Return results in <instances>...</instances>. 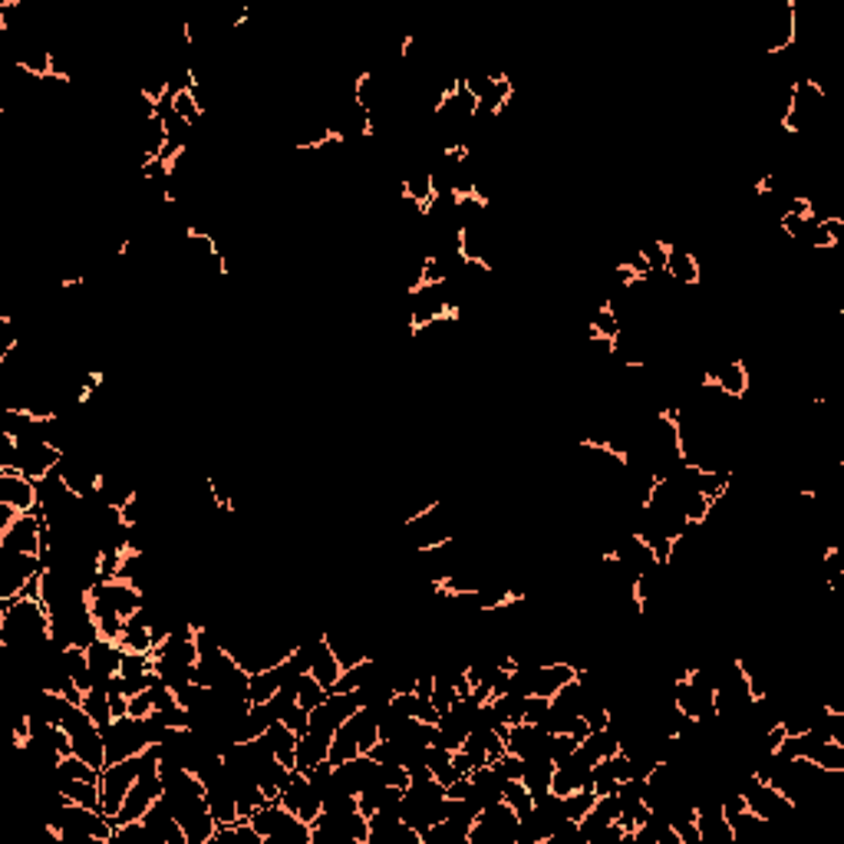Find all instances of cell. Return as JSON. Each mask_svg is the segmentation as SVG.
Masks as SVG:
<instances>
[{"instance_id":"cell-1","label":"cell","mask_w":844,"mask_h":844,"mask_svg":"<svg viewBox=\"0 0 844 844\" xmlns=\"http://www.w3.org/2000/svg\"><path fill=\"white\" fill-rule=\"evenodd\" d=\"M50 607L40 600H0V647L17 659L30 657L50 640Z\"/></svg>"},{"instance_id":"cell-2","label":"cell","mask_w":844,"mask_h":844,"mask_svg":"<svg viewBox=\"0 0 844 844\" xmlns=\"http://www.w3.org/2000/svg\"><path fill=\"white\" fill-rule=\"evenodd\" d=\"M248 821H251L254 831H258L264 841H278V844H311L313 841L311 821H304L301 815H294V811L284 808L280 802L261 805Z\"/></svg>"},{"instance_id":"cell-3","label":"cell","mask_w":844,"mask_h":844,"mask_svg":"<svg viewBox=\"0 0 844 844\" xmlns=\"http://www.w3.org/2000/svg\"><path fill=\"white\" fill-rule=\"evenodd\" d=\"M142 775V752L139 755H129L122 762H112V765L102 768L100 775V802H102V815L106 818H116L126 795L132 792L135 778Z\"/></svg>"},{"instance_id":"cell-4","label":"cell","mask_w":844,"mask_h":844,"mask_svg":"<svg viewBox=\"0 0 844 844\" xmlns=\"http://www.w3.org/2000/svg\"><path fill=\"white\" fill-rule=\"evenodd\" d=\"M59 726L69 733V739H73V752H77L79 759H86L93 768H100V772L106 768V733L96 726L93 719L86 716L83 706H69Z\"/></svg>"},{"instance_id":"cell-5","label":"cell","mask_w":844,"mask_h":844,"mask_svg":"<svg viewBox=\"0 0 844 844\" xmlns=\"http://www.w3.org/2000/svg\"><path fill=\"white\" fill-rule=\"evenodd\" d=\"M43 508L37 505L34 512H24L17 522L10 524L7 532H0V551H14V554H40L43 551Z\"/></svg>"},{"instance_id":"cell-6","label":"cell","mask_w":844,"mask_h":844,"mask_svg":"<svg viewBox=\"0 0 844 844\" xmlns=\"http://www.w3.org/2000/svg\"><path fill=\"white\" fill-rule=\"evenodd\" d=\"M47 571L40 554H14V551H0V600L20 597L30 577Z\"/></svg>"},{"instance_id":"cell-7","label":"cell","mask_w":844,"mask_h":844,"mask_svg":"<svg viewBox=\"0 0 844 844\" xmlns=\"http://www.w3.org/2000/svg\"><path fill=\"white\" fill-rule=\"evenodd\" d=\"M581 667L567 663V659H544V663H534L528 667V680H532V696H544V700H554L557 692L564 690L571 680H577Z\"/></svg>"},{"instance_id":"cell-8","label":"cell","mask_w":844,"mask_h":844,"mask_svg":"<svg viewBox=\"0 0 844 844\" xmlns=\"http://www.w3.org/2000/svg\"><path fill=\"white\" fill-rule=\"evenodd\" d=\"M702 386L719 389V393L729 399H743L752 386V376H749V370H745L743 360H726V364H719L716 370H706Z\"/></svg>"},{"instance_id":"cell-9","label":"cell","mask_w":844,"mask_h":844,"mask_svg":"<svg viewBox=\"0 0 844 844\" xmlns=\"http://www.w3.org/2000/svg\"><path fill=\"white\" fill-rule=\"evenodd\" d=\"M0 501L14 505L17 512H34V508L40 505L37 481L26 479L17 469H0Z\"/></svg>"},{"instance_id":"cell-10","label":"cell","mask_w":844,"mask_h":844,"mask_svg":"<svg viewBox=\"0 0 844 844\" xmlns=\"http://www.w3.org/2000/svg\"><path fill=\"white\" fill-rule=\"evenodd\" d=\"M86 653H90V670H93L100 686L110 683L112 676L119 673V667H122V650H119V643L106 640V637H96V640L86 647Z\"/></svg>"},{"instance_id":"cell-11","label":"cell","mask_w":844,"mask_h":844,"mask_svg":"<svg viewBox=\"0 0 844 844\" xmlns=\"http://www.w3.org/2000/svg\"><path fill=\"white\" fill-rule=\"evenodd\" d=\"M667 278L673 280V284H683V288H696L702 280V268H700V258L690 251V248L683 245H673L670 241V251H667Z\"/></svg>"},{"instance_id":"cell-12","label":"cell","mask_w":844,"mask_h":844,"mask_svg":"<svg viewBox=\"0 0 844 844\" xmlns=\"http://www.w3.org/2000/svg\"><path fill=\"white\" fill-rule=\"evenodd\" d=\"M795 24H798V7H795L792 0H788V4H782V7H778L775 24L768 26V30H772V37L765 40V53H786V50H792L795 40H798V30H795Z\"/></svg>"},{"instance_id":"cell-13","label":"cell","mask_w":844,"mask_h":844,"mask_svg":"<svg viewBox=\"0 0 844 844\" xmlns=\"http://www.w3.org/2000/svg\"><path fill=\"white\" fill-rule=\"evenodd\" d=\"M311 673L317 676V683L323 686V690H333L337 686V680L343 676V667H340V659L330 653L327 640H323V633L313 640V659H311Z\"/></svg>"},{"instance_id":"cell-14","label":"cell","mask_w":844,"mask_h":844,"mask_svg":"<svg viewBox=\"0 0 844 844\" xmlns=\"http://www.w3.org/2000/svg\"><path fill=\"white\" fill-rule=\"evenodd\" d=\"M551 775H554V762L548 759V755H534V759H524V788L532 792V798L538 802V798H544V795H551Z\"/></svg>"},{"instance_id":"cell-15","label":"cell","mask_w":844,"mask_h":844,"mask_svg":"<svg viewBox=\"0 0 844 844\" xmlns=\"http://www.w3.org/2000/svg\"><path fill=\"white\" fill-rule=\"evenodd\" d=\"M264 739H268L270 752H274V759L284 762L288 768H294V762H297V733L288 726V723L274 719V723L268 726V733H264Z\"/></svg>"},{"instance_id":"cell-16","label":"cell","mask_w":844,"mask_h":844,"mask_svg":"<svg viewBox=\"0 0 844 844\" xmlns=\"http://www.w3.org/2000/svg\"><path fill=\"white\" fill-rule=\"evenodd\" d=\"M327 752H330V739H323V735H313V733L297 735V762H294V768L307 775L313 765L327 762Z\"/></svg>"},{"instance_id":"cell-17","label":"cell","mask_w":844,"mask_h":844,"mask_svg":"<svg viewBox=\"0 0 844 844\" xmlns=\"http://www.w3.org/2000/svg\"><path fill=\"white\" fill-rule=\"evenodd\" d=\"M399 195H403V198H409V202H416L422 211H429L432 202H436V188H432L429 169L409 172V175H406V182L399 185Z\"/></svg>"},{"instance_id":"cell-18","label":"cell","mask_w":844,"mask_h":844,"mask_svg":"<svg viewBox=\"0 0 844 844\" xmlns=\"http://www.w3.org/2000/svg\"><path fill=\"white\" fill-rule=\"evenodd\" d=\"M581 749L591 755L594 762H604L610 759V755H617L620 752V735L614 733V729H591V733L581 739Z\"/></svg>"},{"instance_id":"cell-19","label":"cell","mask_w":844,"mask_h":844,"mask_svg":"<svg viewBox=\"0 0 844 844\" xmlns=\"http://www.w3.org/2000/svg\"><path fill=\"white\" fill-rule=\"evenodd\" d=\"M360 755V743H356V733L350 723H343V726L333 733V739H330V752H327V762L333 768L343 765V762L356 759Z\"/></svg>"},{"instance_id":"cell-20","label":"cell","mask_w":844,"mask_h":844,"mask_svg":"<svg viewBox=\"0 0 844 844\" xmlns=\"http://www.w3.org/2000/svg\"><path fill=\"white\" fill-rule=\"evenodd\" d=\"M83 710H86V716L93 719L96 726L106 733V729L116 723L112 719V706H110V692H106V686H93V690L86 692L83 696Z\"/></svg>"},{"instance_id":"cell-21","label":"cell","mask_w":844,"mask_h":844,"mask_svg":"<svg viewBox=\"0 0 844 844\" xmlns=\"http://www.w3.org/2000/svg\"><path fill=\"white\" fill-rule=\"evenodd\" d=\"M294 696H297V706H301V710L313 712L323 700H327V690L317 683V676L313 673H301L294 683Z\"/></svg>"},{"instance_id":"cell-22","label":"cell","mask_w":844,"mask_h":844,"mask_svg":"<svg viewBox=\"0 0 844 844\" xmlns=\"http://www.w3.org/2000/svg\"><path fill=\"white\" fill-rule=\"evenodd\" d=\"M323 640H327V647H330V653L340 659V667L343 670H350V667H360L364 659H370L366 657V650L364 647H356L353 640H340L337 633H323Z\"/></svg>"},{"instance_id":"cell-23","label":"cell","mask_w":844,"mask_h":844,"mask_svg":"<svg viewBox=\"0 0 844 844\" xmlns=\"http://www.w3.org/2000/svg\"><path fill=\"white\" fill-rule=\"evenodd\" d=\"M594 802H597V795H594L591 788H577V792L561 798V815H564L567 821H581L584 815L594 808Z\"/></svg>"},{"instance_id":"cell-24","label":"cell","mask_w":844,"mask_h":844,"mask_svg":"<svg viewBox=\"0 0 844 844\" xmlns=\"http://www.w3.org/2000/svg\"><path fill=\"white\" fill-rule=\"evenodd\" d=\"M577 745H581V739L577 735H567V733H548V743H544V755H548L554 765H561L564 759H571L577 752Z\"/></svg>"},{"instance_id":"cell-25","label":"cell","mask_w":844,"mask_h":844,"mask_svg":"<svg viewBox=\"0 0 844 844\" xmlns=\"http://www.w3.org/2000/svg\"><path fill=\"white\" fill-rule=\"evenodd\" d=\"M501 802L512 805L518 818H524V815L534 808V798H532V792L524 788L522 778H515V782H505V788H501Z\"/></svg>"},{"instance_id":"cell-26","label":"cell","mask_w":844,"mask_h":844,"mask_svg":"<svg viewBox=\"0 0 844 844\" xmlns=\"http://www.w3.org/2000/svg\"><path fill=\"white\" fill-rule=\"evenodd\" d=\"M432 706L439 710V716L442 712H448L452 706L459 702V692H456V686H452V680H448L446 673H436V686H432Z\"/></svg>"},{"instance_id":"cell-27","label":"cell","mask_w":844,"mask_h":844,"mask_svg":"<svg viewBox=\"0 0 844 844\" xmlns=\"http://www.w3.org/2000/svg\"><path fill=\"white\" fill-rule=\"evenodd\" d=\"M489 765L495 768V772H499L505 782H515V778L524 775V759H522V755H515V752H508V749L501 752L495 762H489Z\"/></svg>"},{"instance_id":"cell-28","label":"cell","mask_w":844,"mask_h":844,"mask_svg":"<svg viewBox=\"0 0 844 844\" xmlns=\"http://www.w3.org/2000/svg\"><path fill=\"white\" fill-rule=\"evenodd\" d=\"M172 106H175L178 116H185L188 122H192V126H198V119L205 116V110L198 106V100L192 96V90H182V93L172 96Z\"/></svg>"},{"instance_id":"cell-29","label":"cell","mask_w":844,"mask_h":844,"mask_svg":"<svg viewBox=\"0 0 844 844\" xmlns=\"http://www.w3.org/2000/svg\"><path fill=\"white\" fill-rule=\"evenodd\" d=\"M548 712H551V700H544V696H528L524 700V723L541 726L548 719Z\"/></svg>"},{"instance_id":"cell-30","label":"cell","mask_w":844,"mask_h":844,"mask_svg":"<svg viewBox=\"0 0 844 844\" xmlns=\"http://www.w3.org/2000/svg\"><path fill=\"white\" fill-rule=\"evenodd\" d=\"M155 712V700H153V686L142 692H135V696H129V716L135 719H149Z\"/></svg>"},{"instance_id":"cell-31","label":"cell","mask_w":844,"mask_h":844,"mask_svg":"<svg viewBox=\"0 0 844 844\" xmlns=\"http://www.w3.org/2000/svg\"><path fill=\"white\" fill-rule=\"evenodd\" d=\"M617 792H620V782L604 768V762H597L594 765V795H617Z\"/></svg>"},{"instance_id":"cell-32","label":"cell","mask_w":844,"mask_h":844,"mask_svg":"<svg viewBox=\"0 0 844 844\" xmlns=\"http://www.w3.org/2000/svg\"><path fill=\"white\" fill-rule=\"evenodd\" d=\"M432 686H436V673H432V670L416 673V692H419V696H432Z\"/></svg>"}]
</instances>
